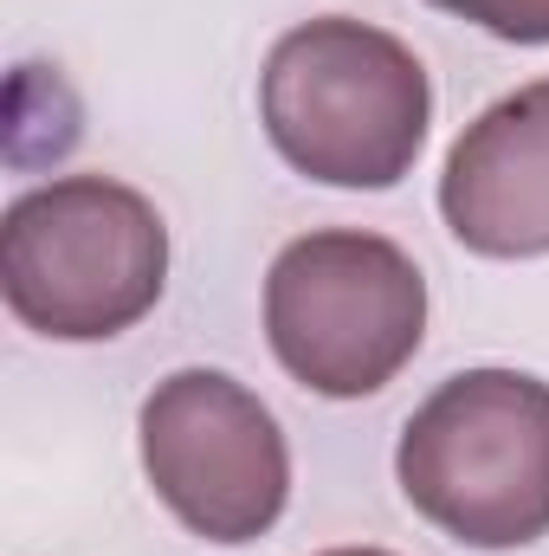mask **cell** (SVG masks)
I'll list each match as a JSON object with an SVG mask.
<instances>
[{
	"label": "cell",
	"mask_w": 549,
	"mask_h": 556,
	"mask_svg": "<svg viewBox=\"0 0 549 556\" xmlns=\"http://www.w3.org/2000/svg\"><path fill=\"white\" fill-rule=\"evenodd\" d=\"M259 117L297 175L323 188H395L426 149L433 85L395 33L323 13L272 46L259 72Z\"/></svg>",
	"instance_id": "obj_1"
},
{
	"label": "cell",
	"mask_w": 549,
	"mask_h": 556,
	"mask_svg": "<svg viewBox=\"0 0 549 556\" xmlns=\"http://www.w3.org/2000/svg\"><path fill=\"white\" fill-rule=\"evenodd\" d=\"M168 285V227L155 201L111 175L26 188L0 220L7 311L52 343H104L155 311Z\"/></svg>",
	"instance_id": "obj_2"
},
{
	"label": "cell",
	"mask_w": 549,
	"mask_h": 556,
	"mask_svg": "<svg viewBox=\"0 0 549 556\" xmlns=\"http://www.w3.org/2000/svg\"><path fill=\"white\" fill-rule=\"evenodd\" d=\"M408 505L465 551L549 538V382L524 369L446 376L401 427Z\"/></svg>",
	"instance_id": "obj_3"
},
{
	"label": "cell",
	"mask_w": 549,
	"mask_h": 556,
	"mask_svg": "<svg viewBox=\"0 0 549 556\" xmlns=\"http://www.w3.org/2000/svg\"><path fill=\"white\" fill-rule=\"evenodd\" d=\"M426 337V278L382 233L323 227L266 273V343L291 382L323 402L388 389Z\"/></svg>",
	"instance_id": "obj_4"
},
{
	"label": "cell",
	"mask_w": 549,
	"mask_h": 556,
	"mask_svg": "<svg viewBox=\"0 0 549 556\" xmlns=\"http://www.w3.org/2000/svg\"><path fill=\"white\" fill-rule=\"evenodd\" d=\"M142 472L207 544L266 538L291 498V446L272 408L220 369H175L155 382L142 402Z\"/></svg>",
	"instance_id": "obj_5"
},
{
	"label": "cell",
	"mask_w": 549,
	"mask_h": 556,
	"mask_svg": "<svg viewBox=\"0 0 549 556\" xmlns=\"http://www.w3.org/2000/svg\"><path fill=\"white\" fill-rule=\"evenodd\" d=\"M439 214L465 253H549V78L498 98L465 124L439 175Z\"/></svg>",
	"instance_id": "obj_6"
},
{
	"label": "cell",
	"mask_w": 549,
	"mask_h": 556,
	"mask_svg": "<svg viewBox=\"0 0 549 556\" xmlns=\"http://www.w3.org/2000/svg\"><path fill=\"white\" fill-rule=\"evenodd\" d=\"M472 26H485L491 39H511V46H549V0H433Z\"/></svg>",
	"instance_id": "obj_7"
},
{
	"label": "cell",
	"mask_w": 549,
	"mask_h": 556,
	"mask_svg": "<svg viewBox=\"0 0 549 556\" xmlns=\"http://www.w3.org/2000/svg\"><path fill=\"white\" fill-rule=\"evenodd\" d=\"M323 556H388V551H323Z\"/></svg>",
	"instance_id": "obj_8"
}]
</instances>
